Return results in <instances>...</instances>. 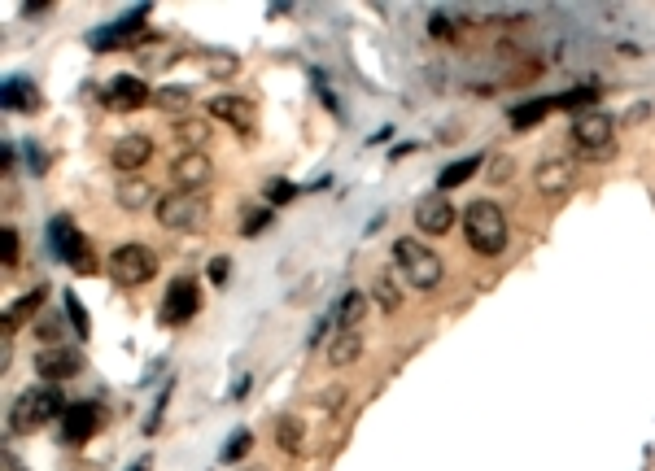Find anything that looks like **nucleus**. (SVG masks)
I'll list each match as a JSON object with an SVG mask.
<instances>
[{
  "label": "nucleus",
  "mask_w": 655,
  "mask_h": 471,
  "mask_svg": "<svg viewBox=\"0 0 655 471\" xmlns=\"http://www.w3.org/2000/svg\"><path fill=\"white\" fill-rule=\"evenodd\" d=\"M114 201H118V210H127V214H136V210H145V205L153 201V188L145 184L140 175H127V179H118V188H114Z\"/></svg>",
  "instance_id": "aec40b11"
},
{
  "label": "nucleus",
  "mask_w": 655,
  "mask_h": 471,
  "mask_svg": "<svg viewBox=\"0 0 655 471\" xmlns=\"http://www.w3.org/2000/svg\"><path fill=\"white\" fill-rule=\"evenodd\" d=\"M49 0H31V5H22V14H49Z\"/></svg>",
  "instance_id": "ea45409f"
},
{
  "label": "nucleus",
  "mask_w": 655,
  "mask_h": 471,
  "mask_svg": "<svg viewBox=\"0 0 655 471\" xmlns=\"http://www.w3.org/2000/svg\"><path fill=\"white\" fill-rule=\"evenodd\" d=\"M594 101H599V88H594V83H581V88L555 96V110H581V114H586Z\"/></svg>",
  "instance_id": "a878e982"
},
{
  "label": "nucleus",
  "mask_w": 655,
  "mask_h": 471,
  "mask_svg": "<svg viewBox=\"0 0 655 471\" xmlns=\"http://www.w3.org/2000/svg\"><path fill=\"white\" fill-rule=\"evenodd\" d=\"M145 18H149V5H140V9H131V14H123L118 22H110V27L88 31V48H97V53H114V48H127V44L140 35V27H145Z\"/></svg>",
  "instance_id": "1a4fd4ad"
},
{
  "label": "nucleus",
  "mask_w": 655,
  "mask_h": 471,
  "mask_svg": "<svg viewBox=\"0 0 655 471\" xmlns=\"http://www.w3.org/2000/svg\"><path fill=\"white\" fill-rule=\"evenodd\" d=\"M612 136H616V118L603 114V110H586L573 118V144L594 162H603L612 153Z\"/></svg>",
  "instance_id": "0eeeda50"
},
{
  "label": "nucleus",
  "mask_w": 655,
  "mask_h": 471,
  "mask_svg": "<svg viewBox=\"0 0 655 471\" xmlns=\"http://www.w3.org/2000/svg\"><path fill=\"white\" fill-rule=\"evenodd\" d=\"M359 354H363V336L354 328H341L337 336H332V345H328V362H332V367H354Z\"/></svg>",
  "instance_id": "412c9836"
},
{
  "label": "nucleus",
  "mask_w": 655,
  "mask_h": 471,
  "mask_svg": "<svg viewBox=\"0 0 655 471\" xmlns=\"http://www.w3.org/2000/svg\"><path fill=\"white\" fill-rule=\"evenodd\" d=\"M158 223L166 232H206L210 205L201 192H166L158 201Z\"/></svg>",
  "instance_id": "39448f33"
},
{
  "label": "nucleus",
  "mask_w": 655,
  "mask_h": 471,
  "mask_svg": "<svg viewBox=\"0 0 655 471\" xmlns=\"http://www.w3.org/2000/svg\"><path fill=\"white\" fill-rule=\"evenodd\" d=\"M367 306H372V301H367V293H359V288H350V293H341V301H337V314H332V323H337V332H341V328H354V323H359L363 314H367Z\"/></svg>",
  "instance_id": "5701e85b"
},
{
  "label": "nucleus",
  "mask_w": 655,
  "mask_h": 471,
  "mask_svg": "<svg viewBox=\"0 0 655 471\" xmlns=\"http://www.w3.org/2000/svg\"><path fill=\"white\" fill-rule=\"evenodd\" d=\"M101 101H105V110H114V114H131L153 101V88L140 75H114L101 88Z\"/></svg>",
  "instance_id": "6e6552de"
},
{
  "label": "nucleus",
  "mask_w": 655,
  "mask_h": 471,
  "mask_svg": "<svg viewBox=\"0 0 655 471\" xmlns=\"http://www.w3.org/2000/svg\"><path fill=\"white\" fill-rule=\"evenodd\" d=\"M62 310H66V319H70V328H75V336H79V341H83V336H92L88 310L79 306V297H75V293H62Z\"/></svg>",
  "instance_id": "cd10ccee"
},
{
  "label": "nucleus",
  "mask_w": 655,
  "mask_h": 471,
  "mask_svg": "<svg viewBox=\"0 0 655 471\" xmlns=\"http://www.w3.org/2000/svg\"><path fill=\"white\" fill-rule=\"evenodd\" d=\"M476 171H481V157H459V162H450L446 171H442V179H437V188L450 192V188L468 184V179H472Z\"/></svg>",
  "instance_id": "b1692460"
},
{
  "label": "nucleus",
  "mask_w": 655,
  "mask_h": 471,
  "mask_svg": "<svg viewBox=\"0 0 655 471\" xmlns=\"http://www.w3.org/2000/svg\"><path fill=\"white\" fill-rule=\"evenodd\" d=\"M171 179L180 184V192H201L214 179V162L206 153H197V149H184L171 162Z\"/></svg>",
  "instance_id": "4468645a"
},
{
  "label": "nucleus",
  "mask_w": 655,
  "mask_h": 471,
  "mask_svg": "<svg viewBox=\"0 0 655 471\" xmlns=\"http://www.w3.org/2000/svg\"><path fill=\"white\" fill-rule=\"evenodd\" d=\"M149 157H153V140L149 136H123V140H114V149H110V162L118 166L123 175L131 171H140V166H149Z\"/></svg>",
  "instance_id": "dca6fc26"
},
{
  "label": "nucleus",
  "mask_w": 655,
  "mask_h": 471,
  "mask_svg": "<svg viewBox=\"0 0 655 471\" xmlns=\"http://www.w3.org/2000/svg\"><path fill=\"white\" fill-rule=\"evenodd\" d=\"M175 136H180L188 149L201 153V144L210 140V123H201V118H180V123H175Z\"/></svg>",
  "instance_id": "bb28decb"
},
{
  "label": "nucleus",
  "mask_w": 655,
  "mask_h": 471,
  "mask_svg": "<svg viewBox=\"0 0 655 471\" xmlns=\"http://www.w3.org/2000/svg\"><path fill=\"white\" fill-rule=\"evenodd\" d=\"M228 275H232V258H210V280L214 284H228Z\"/></svg>",
  "instance_id": "c9c22d12"
},
{
  "label": "nucleus",
  "mask_w": 655,
  "mask_h": 471,
  "mask_svg": "<svg viewBox=\"0 0 655 471\" xmlns=\"http://www.w3.org/2000/svg\"><path fill=\"white\" fill-rule=\"evenodd\" d=\"M97 432V406L92 402H70L62 415V441L66 445H83Z\"/></svg>",
  "instance_id": "f3484780"
},
{
  "label": "nucleus",
  "mask_w": 655,
  "mask_h": 471,
  "mask_svg": "<svg viewBox=\"0 0 655 471\" xmlns=\"http://www.w3.org/2000/svg\"><path fill=\"white\" fill-rule=\"evenodd\" d=\"M428 31H433L437 40H442V35H450V18H446V14H433V22H428Z\"/></svg>",
  "instance_id": "e433bc0d"
},
{
  "label": "nucleus",
  "mask_w": 655,
  "mask_h": 471,
  "mask_svg": "<svg viewBox=\"0 0 655 471\" xmlns=\"http://www.w3.org/2000/svg\"><path fill=\"white\" fill-rule=\"evenodd\" d=\"M393 262H398V271L407 275V284L411 288H437L442 284V258H437L433 249L424 245V240H415V236H402V240H393Z\"/></svg>",
  "instance_id": "7ed1b4c3"
},
{
  "label": "nucleus",
  "mask_w": 655,
  "mask_h": 471,
  "mask_svg": "<svg viewBox=\"0 0 655 471\" xmlns=\"http://www.w3.org/2000/svg\"><path fill=\"white\" fill-rule=\"evenodd\" d=\"M533 184H538L542 197H568L577 188V162L568 157H542L538 171H533Z\"/></svg>",
  "instance_id": "f8f14e48"
},
{
  "label": "nucleus",
  "mask_w": 655,
  "mask_h": 471,
  "mask_svg": "<svg viewBox=\"0 0 655 471\" xmlns=\"http://www.w3.org/2000/svg\"><path fill=\"white\" fill-rule=\"evenodd\" d=\"M105 275L118 288H140L158 275V253L149 245H118L110 258H105Z\"/></svg>",
  "instance_id": "20e7f679"
},
{
  "label": "nucleus",
  "mask_w": 655,
  "mask_h": 471,
  "mask_svg": "<svg viewBox=\"0 0 655 471\" xmlns=\"http://www.w3.org/2000/svg\"><path fill=\"white\" fill-rule=\"evenodd\" d=\"M249 445H254V432H232V437H228V445H223V450H219V463H236V458H245L249 454Z\"/></svg>",
  "instance_id": "c756f323"
},
{
  "label": "nucleus",
  "mask_w": 655,
  "mask_h": 471,
  "mask_svg": "<svg viewBox=\"0 0 655 471\" xmlns=\"http://www.w3.org/2000/svg\"><path fill=\"white\" fill-rule=\"evenodd\" d=\"M0 245H5V267H18V232H14V227L0 232Z\"/></svg>",
  "instance_id": "f704fd0d"
},
{
  "label": "nucleus",
  "mask_w": 655,
  "mask_h": 471,
  "mask_svg": "<svg viewBox=\"0 0 655 471\" xmlns=\"http://www.w3.org/2000/svg\"><path fill=\"white\" fill-rule=\"evenodd\" d=\"M62 332H66L62 328V314H44V319L35 323V336H40V341H49V345L62 341Z\"/></svg>",
  "instance_id": "473e14b6"
},
{
  "label": "nucleus",
  "mask_w": 655,
  "mask_h": 471,
  "mask_svg": "<svg viewBox=\"0 0 655 471\" xmlns=\"http://www.w3.org/2000/svg\"><path fill=\"white\" fill-rule=\"evenodd\" d=\"M372 297L380 301V310H398L402 306V293H398V284L389 280V275H376V284H372Z\"/></svg>",
  "instance_id": "c85d7f7f"
},
{
  "label": "nucleus",
  "mask_w": 655,
  "mask_h": 471,
  "mask_svg": "<svg viewBox=\"0 0 655 471\" xmlns=\"http://www.w3.org/2000/svg\"><path fill=\"white\" fill-rule=\"evenodd\" d=\"M463 223V236H468L472 253H481V258H494V253L507 249V214L498 210L494 201H472L468 210L459 214Z\"/></svg>",
  "instance_id": "f257e3e1"
},
{
  "label": "nucleus",
  "mask_w": 655,
  "mask_h": 471,
  "mask_svg": "<svg viewBox=\"0 0 655 471\" xmlns=\"http://www.w3.org/2000/svg\"><path fill=\"white\" fill-rule=\"evenodd\" d=\"M49 245H53L57 258L70 262L79 275H97V267H105V262H97V253H92L88 240H83L75 219H66V214H57V219L49 223Z\"/></svg>",
  "instance_id": "423d86ee"
},
{
  "label": "nucleus",
  "mask_w": 655,
  "mask_h": 471,
  "mask_svg": "<svg viewBox=\"0 0 655 471\" xmlns=\"http://www.w3.org/2000/svg\"><path fill=\"white\" fill-rule=\"evenodd\" d=\"M341 406H345V393L328 389V393H324V410H341Z\"/></svg>",
  "instance_id": "58836bf2"
},
{
  "label": "nucleus",
  "mask_w": 655,
  "mask_h": 471,
  "mask_svg": "<svg viewBox=\"0 0 655 471\" xmlns=\"http://www.w3.org/2000/svg\"><path fill=\"white\" fill-rule=\"evenodd\" d=\"M271 223H276V214H271V205H267V210H254V214H249V219H245L241 236H262Z\"/></svg>",
  "instance_id": "72a5a7b5"
},
{
  "label": "nucleus",
  "mask_w": 655,
  "mask_h": 471,
  "mask_svg": "<svg viewBox=\"0 0 655 471\" xmlns=\"http://www.w3.org/2000/svg\"><path fill=\"white\" fill-rule=\"evenodd\" d=\"M188 88H158L153 92V105H158V110H180V105H188Z\"/></svg>",
  "instance_id": "7c9ffc66"
},
{
  "label": "nucleus",
  "mask_w": 655,
  "mask_h": 471,
  "mask_svg": "<svg viewBox=\"0 0 655 471\" xmlns=\"http://www.w3.org/2000/svg\"><path fill=\"white\" fill-rule=\"evenodd\" d=\"M162 410H166V393L153 402V415H149V424H145V432H158V419H162Z\"/></svg>",
  "instance_id": "4c0bfd02"
},
{
  "label": "nucleus",
  "mask_w": 655,
  "mask_h": 471,
  "mask_svg": "<svg viewBox=\"0 0 655 471\" xmlns=\"http://www.w3.org/2000/svg\"><path fill=\"white\" fill-rule=\"evenodd\" d=\"M551 110H555V101H551V96H533V101H520V105H511L507 123L516 127V131H529V127H538L542 118H551Z\"/></svg>",
  "instance_id": "6ab92c4d"
},
{
  "label": "nucleus",
  "mask_w": 655,
  "mask_h": 471,
  "mask_svg": "<svg viewBox=\"0 0 655 471\" xmlns=\"http://www.w3.org/2000/svg\"><path fill=\"white\" fill-rule=\"evenodd\" d=\"M44 297H49V288H44V284H40V288H31V293H27V297H22V301H18V306H14V310H9V314H5V332H14V328H18V323H22V319H31V314H35V310H40V306H44Z\"/></svg>",
  "instance_id": "393cba45"
},
{
  "label": "nucleus",
  "mask_w": 655,
  "mask_h": 471,
  "mask_svg": "<svg viewBox=\"0 0 655 471\" xmlns=\"http://www.w3.org/2000/svg\"><path fill=\"white\" fill-rule=\"evenodd\" d=\"M35 371L44 376V384H62V380H75L83 371V354L70 345H53V349H40L35 354Z\"/></svg>",
  "instance_id": "ddd939ff"
},
{
  "label": "nucleus",
  "mask_w": 655,
  "mask_h": 471,
  "mask_svg": "<svg viewBox=\"0 0 655 471\" xmlns=\"http://www.w3.org/2000/svg\"><path fill=\"white\" fill-rule=\"evenodd\" d=\"M455 205H450L446 192H428V197L415 201V227H420L424 236H446L450 227H455Z\"/></svg>",
  "instance_id": "9d476101"
},
{
  "label": "nucleus",
  "mask_w": 655,
  "mask_h": 471,
  "mask_svg": "<svg viewBox=\"0 0 655 471\" xmlns=\"http://www.w3.org/2000/svg\"><path fill=\"white\" fill-rule=\"evenodd\" d=\"M297 192H302V188L289 184V179H271V184H267V205H289Z\"/></svg>",
  "instance_id": "2f4dec72"
},
{
  "label": "nucleus",
  "mask_w": 655,
  "mask_h": 471,
  "mask_svg": "<svg viewBox=\"0 0 655 471\" xmlns=\"http://www.w3.org/2000/svg\"><path fill=\"white\" fill-rule=\"evenodd\" d=\"M0 101H5V110H14V114H35V110H40V92H35V83L22 79V75H9L5 79V88H0Z\"/></svg>",
  "instance_id": "a211bd4d"
},
{
  "label": "nucleus",
  "mask_w": 655,
  "mask_h": 471,
  "mask_svg": "<svg viewBox=\"0 0 655 471\" xmlns=\"http://www.w3.org/2000/svg\"><path fill=\"white\" fill-rule=\"evenodd\" d=\"M206 110H210L214 118H223V123H232L236 131H245V136H249V131H254V123H258V105L245 101V96H214Z\"/></svg>",
  "instance_id": "2eb2a0df"
},
{
  "label": "nucleus",
  "mask_w": 655,
  "mask_h": 471,
  "mask_svg": "<svg viewBox=\"0 0 655 471\" xmlns=\"http://www.w3.org/2000/svg\"><path fill=\"white\" fill-rule=\"evenodd\" d=\"M131 471H149V463H136V467H131Z\"/></svg>",
  "instance_id": "a19ab883"
},
{
  "label": "nucleus",
  "mask_w": 655,
  "mask_h": 471,
  "mask_svg": "<svg viewBox=\"0 0 655 471\" xmlns=\"http://www.w3.org/2000/svg\"><path fill=\"white\" fill-rule=\"evenodd\" d=\"M66 397H62V384H35V389L18 393L14 410H9V432H31L49 419H62L66 415Z\"/></svg>",
  "instance_id": "f03ea898"
},
{
  "label": "nucleus",
  "mask_w": 655,
  "mask_h": 471,
  "mask_svg": "<svg viewBox=\"0 0 655 471\" xmlns=\"http://www.w3.org/2000/svg\"><path fill=\"white\" fill-rule=\"evenodd\" d=\"M276 445L284 454H306V424L297 415H280L276 419Z\"/></svg>",
  "instance_id": "4be33fe9"
},
{
  "label": "nucleus",
  "mask_w": 655,
  "mask_h": 471,
  "mask_svg": "<svg viewBox=\"0 0 655 471\" xmlns=\"http://www.w3.org/2000/svg\"><path fill=\"white\" fill-rule=\"evenodd\" d=\"M201 310V288L197 280H188V275H180L171 288H166V301H162V323H171V328H180V323H188L193 314Z\"/></svg>",
  "instance_id": "9b49d317"
}]
</instances>
